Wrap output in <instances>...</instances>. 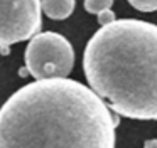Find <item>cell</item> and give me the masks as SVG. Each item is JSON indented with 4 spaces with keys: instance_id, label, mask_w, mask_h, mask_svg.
<instances>
[{
    "instance_id": "9c48e42d",
    "label": "cell",
    "mask_w": 157,
    "mask_h": 148,
    "mask_svg": "<svg viewBox=\"0 0 157 148\" xmlns=\"http://www.w3.org/2000/svg\"><path fill=\"white\" fill-rule=\"evenodd\" d=\"M144 148H157V138L155 140H147L144 143Z\"/></svg>"
},
{
    "instance_id": "8992f818",
    "label": "cell",
    "mask_w": 157,
    "mask_h": 148,
    "mask_svg": "<svg viewBox=\"0 0 157 148\" xmlns=\"http://www.w3.org/2000/svg\"><path fill=\"white\" fill-rule=\"evenodd\" d=\"M113 5V0H85V10L90 13H100Z\"/></svg>"
},
{
    "instance_id": "3957f363",
    "label": "cell",
    "mask_w": 157,
    "mask_h": 148,
    "mask_svg": "<svg viewBox=\"0 0 157 148\" xmlns=\"http://www.w3.org/2000/svg\"><path fill=\"white\" fill-rule=\"evenodd\" d=\"M27 72L39 79L68 77L75 66V49L64 35L58 32H37L25 47Z\"/></svg>"
},
{
    "instance_id": "277c9868",
    "label": "cell",
    "mask_w": 157,
    "mask_h": 148,
    "mask_svg": "<svg viewBox=\"0 0 157 148\" xmlns=\"http://www.w3.org/2000/svg\"><path fill=\"white\" fill-rule=\"evenodd\" d=\"M41 0H0V47L29 40L41 30Z\"/></svg>"
},
{
    "instance_id": "6da1fadb",
    "label": "cell",
    "mask_w": 157,
    "mask_h": 148,
    "mask_svg": "<svg viewBox=\"0 0 157 148\" xmlns=\"http://www.w3.org/2000/svg\"><path fill=\"white\" fill-rule=\"evenodd\" d=\"M108 104L68 77L39 79L0 108V148H115Z\"/></svg>"
},
{
    "instance_id": "52a82bcc",
    "label": "cell",
    "mask_w": 157,
    "mask_h": 148,
    "mask_svg": "<svg viewBox=\"0 0 157 148\" xmlns=\"http://www.w3.org/2000/svg\"><path fill=\"white\" fill-rule=\"evenodd\" d=\"M128 3L140 12H155L157 10V0H128Z\"/></svg>"
},
{
    "instance_id": "7a4b0ae2",
    "label": "cell",
    "mask_w": 157,
    "mask_h": 148,
    "mask_svg": "<svg viewBox=\"0 0 157 148\" xmlns=\"http://www.w3.org/2000/svg\"><path fill=\"white\" fill-rule=\"evenodd\" d=\"M83 72L90 87L117 114L157 120V25L120 19L88 40Z\"/></svg>"
},
{
    "instance_id": "30bf717a",
    "label": "cell",
    "mask_w": 157,
    "mask_h": 148,
    "mask_svg": "<svg viewBox=\"0 0 157 148\" xmlns=\"http://www.w3.org/2000/svg\"><path fill=\"white\" fill-rule=\"evenodd\" d=\"M0 52H2V56L10 54V46H2V47H0Z\"/></svg>"
},
{
    "instance_id": "5b68a950",
    "label": "cell",
    "mask_w": 157,
    "mask_h": 148,
    "mask_svg": "<svg viewBox=\"0 0 157 148\" xmlns=\"http://www.w3.org/2000/svg\"><path fill=\"white\" fill-rule=\"evenodd\" d=\"M76 0H41V10L52 20H64L73 13Z\"/></svg>"
},
{
    "instance_id": "ba28073f",
    "label": "cell",
    "mask_w": 157,
    "mask_h": 148,
    "mask_svg": "<svg viewBox=\"0 0 157 148\" xmlns=\"http://www.w3.org/2000/svg\"><path fill=\"white\" fill-rule=\"evenodd\" d=\"M98 15V24L100 25H106V24L113 22L115 20V13H113V10L106 9V10H101L100 13H96Z\"/></svg>"
}]
</instances>
